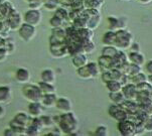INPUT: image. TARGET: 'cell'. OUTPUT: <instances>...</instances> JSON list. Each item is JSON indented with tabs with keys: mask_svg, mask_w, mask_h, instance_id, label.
<instances>
[{
	"mask_svg": "<svg viewBox=\"0 0 152 136\" xmlns=\"http://www.w3.org/2000/svg\"><path fill=\"white\" fill-rule=\"evenodd\" d=\"M128 60H129V63L135 64V65L141 67L145 64V56L140 52H131L128 55Z\"/></svg>",
	"mask_w": 152,
	"mask_h": 136,
	"instance_id": "4fadbf2b",
	"label": "cell"
},
{
	"mask_svg": "<svg viewBox=\"0 0 152 136\" xmlns=\"http://www.w3.org/2000/svg\"><path fill=\"white\" fill-rule=\"evenodd\" d=\"M121 106L128 112V114H135L139 108V104L135 100H125Z\"/></svg>",
	"mask_w": 152,
	"mask_h": 136,
	"instance_id": "e0dca14e",
	"label": "cell"
},
{
	"mask_svg": "<svg viewBox=\"0 0 152 136\" xmlns=\"http://www.w3.org/2000/svg\"><path fill=\"white\" fill-rule=\"evenodd\" d=\"M110 71V76H111V79L112 80H116V81H120V79L122 78V76L124 74L121 72L119 69H112V70H109Z\"/></svg>",
	"mask_w": 152,
	"mask_h": 136,
	"instance_id": "74e56055",
	"label": "cell"
},
{
	"mask_svg": "<svg viewBox=\"0 0 152 136\" xmlns=\"http://www.w3.org/2000/svg\"><path fill=\"white\" fill-rule=\"evenodd\" d=\"M118 131L122 136H133L135 135V124L129 119L118 122Z\"/></svg>",
	"mask_w": 152,
	"mask_h": 136,
	"instance_id": "5b68a950",
	"label": "cell"
},
{
	"mask_svg": "<svg viewBox=\"0 0 152 136\" xmlns=\"http://www.w3.org/2000/svg\"><path fill=\"white\" fill-rule=\"evenodd\" d=\"M145 132L143 121H139L135 124V135H141Z\"/></svg>",
	"mask_w": 152,
	"mask_h": 136,
	"instance_id": "b9f144b4",
	"label": "cell"
},
{
	"mask_svg": "<svg viewBox=\"0 0 152 136\" xmlns=\"http://www.w3.org/2000/svg\"><path fill=\"white\" fill-rule=\"evenodd\" d=\"M95 135L97 136H107L108 135V128L105 125H100L95 130Z\"/></svg>",
	"mask_w": 152,
	"mask_h": 136,
	"instance_id": "ab89813d",
	"label": "cell"
},
{
	"mask_svg": "<svg viewBox=\"0 0 152 136\" xmlns=\"http://www.w3.org/2000/svg\"><path fill=\"white\" fill-rule=\"evenodd\" d=\"M145 71H146V73H147L148 75L152 74V60L148 61L147 63L145 64Z\"/></svg>",
	"mask_w": 152,
	"mask_h": 136,
	"instance_id": "7dc6e473",
	"label": "cell"
},
{
	"mask_svg": "<svg viewBox=\"0 0 152 136\" xmlns=\"http://www.w3.org/2000/svg\"><path fill=\"white\" fill-rule=\"evenodd\" d=\"M106 84V88L109 91V93H113V92H119L122 90V85L119 81L116 80H111L109 82H107Z\"/></svg>",
	"mask_w": 152,
	"mask_h": 136,
	"instance_id": "d4e9b609",
	"label": "cell"
},
{
	"mask_svg": "<svg viewBox=\"0 0 152 136\" xmlns=\"http://www.w3.org/2000/svg\"><path fill=\"white\" fill-rule=\"evenodd\" d=\"M130 78V82L135 85H138L140 83H143V82H146L147 81V75H146L144 72H139L138 74H136V75H134L132 77H129Z\"/></svg>",
	"mask_w": 152,
	"mask_h": 136,
	"instance_id": "83f0119b",
	"label": "cell"
},
{
	"mask_svg": "<svg viewBox=\"0 0 152 136\" xmlns=\"http://www.w3.org/2000/svg\"><path fill=\"white\" fill-rule=\"evenodd\" d=\"M5 45V39L0 37V48H3Z\"/></svg>",
	"mask_w": 152,
	"mask_h": 136,
	"instance_id": "f5cc1de1",
	"label": "cell"
},
{
	"mask_svg": "<svg viewBox=\"0 0 152 136\" xmlns=\"http://www.w3.org/2000/svg\"><path fill=\"white\" fill-rule=\"evenodd\" d=\"M73 65L76 67L77 69L81 68V67H84L85 65L88 64V58L86 56V53H76V55L73 56Z\"/></svg>",
	"mask_w": 152,
	"mask_h": 136,
	"instance_id": "2e32d148",
	"label": "cell"
},
{
	"mask_svg": "<svg viewBox=\"0 0 152 136\" xmlns=\"http://www.w3.org/2000/svg\"><path fill=\"white\" fill-rule=\"evenodd\" d=\"M133 40H134V37H133L132 33L130 31H128L126 28L118 29L117 31H116L114 47H116L118 50H128V48H130Z\"/></svg>",
	"mask_w": 152,
	"mask_h": 136,
	"instance_id": "7a4b0ae2",
	"label": "cell"
},
{
	"mask_svg": "<svg viewBox=\"0 0 152 136\" xmlns=\"http://www.w3.org/2000/svg\"><path fill=\"white\" fill-rule=\"evenodd\" d=\"M50 24L53 26V28H56V27H61V25L63 24V20H61V18H58V16H53V17H51L50 20Z\"/></svg>",
	"mask_w": 152,
	"mask_h": 136,
	"instance_id": "7bdbcfd3",
	"label": "cell"
},
{
	"mask_svg": "<svg viewBox=\"0 0 152 136\" xmlns=\"http://www.w3.org/2000/svg\"><path fill=\"white\" fill-rule=\"evenodd\" d=\"M102 81L104 82V83H107V82L111 81L112 79H111V76H110V71H104L102 73Z\"/></svg>",
	"mask_w": 152,
	"mask_h": 136,
	"instance_id": "ee69618b",
	"label": "cell"
},
{
	"mask_svg": "<svg viewBox=\"0 0 152 136\" xmlns=\"http://www.w3.org/2000/svg\"><path fill=\"white\" fill-rule=\"evenodd\" d=\"M6 23L8 25V28H10V29H13V30L19 29V27L21 26L22 23H21V17H20V15L18 14V12L15 11L14 9L12 10L11 13L7 17Z\"/></svg>",
	"mask_w": 152,
	"mask_h": 136,
	"instance_id": "9c48e42d",
	"label": "cell"
},
{
	"mask_svg": "<svg viewBox=\"0 0 152 136\" xmlns=\"http://www.w3.org/2000/svg\"><path fill=\"white\" fill-rule=\"evenodd\" d=\"M27 110L28 115L30 117H39L40 115H42L43 106L40 102H30L27 107Z\"/></svg>",
	"mask_w": 152,
	"mask_h": 136,
	"instance_id": "7c38bea8",
	"label": "cell"
},
{
	"mask_svg": "<svg viewBox=\"0 0 152 136\" xmlns=\"http://www.w3.org/2000/svg\"><path fill=\"white\" fill-rule=\"evenodd\" d=\"M5 114V109L3 108V106H2L1 104H0V118L3 117Z\"/></svg>",
	"mask_w": 152,
	"mask_h": 136,
	"instance_id": "f907efd6",
	"label": "cell"
},
{
	"mask_svg": "<svg viewBox=\"0 0 152 136\" xmlns=\"http://www.w3.org/2000/svg\"><path fill=\"white\" fill-rule=\"evenodd\" d=\"M87 67H88V69H89L90 73H91L92 78H97V77L102 73V70H101V68H100V66L98 63L90 61V63L87 64Z\"/></svg>",
	"mask_w": 152,
	"mask_h": 136,
	"instance_id": "cb8c5ba5",
	"label": "cell"
},
{
	"mask_svg": "<svg viewBox=\"0 0 152 136\" xmlns=\"http://www.w3.org/2000/svg\"><path fill=\"white\" fill-rule=\"evenodd\" d=\"M42 1H45V0H29V2H42ZM46 2V0H45Z\"/></svg>",
	"mask_w": 152,
	"mask_h": 136,
	"instance_id": "11a10c76",
	"label": "cell"
},
{
	"mask_svg": "<svg viewBox=\"0 0 152 136\" xmlns=\"http://www.w3.org/2000/svg\"><path fill=\"white\" fill-rule=\"evenodd\" d=\"M39 119L42 121V127L43 128H51L55 125V122H53V117L50 116H48V115H40L39 116Z\"/></svg>",
	"mask_w": 152,
	"mask_h": 136,
	"instance_id": "d6a6232c",
	"label": "cell"
},
{
	"mask_svg": "<svg viewBox=\"0 0 152 136\" xmlns=\"http://www.w3.org/2000/svg\"><path fill=\"white\" fill-rule=\"evenodd\" d=\"M137 1L141 4H149L152 2V0H137Z\"/></svg>",
	"mask_w": 152,
	"mask_h": 136,
	"instance_id": "816d5d0a",
	"label": "cell"
},
{
	"mask_svg": "<svg viewBox=\"0 0 152 136\" xmlns=\"http://www.w3.org/2000/svg\"><path fill=\"white\" fill-rule=\"evenodd\" d=\"M151 114H152V106H151Z\"/></svg>",
	"mask_w": 152,
	"mask_h": 136,
	"instance_id": "6f0895ef",
	"label": "cell"
},
{
	"mask_svg": "<svg viewBox=\"0 0 152 136\" xmlns=\"http://www.w3.org/2000/svg\"><path fill=\"white\" fill-rule=\"evenodd\" d=\"M69 7L74 11H82V10L86 9L85 7V0H74L69 5Z\"/></svg>",
	"mask_w": 152,
	"mask_h": 136,
	"instance_id": "836d02e7",
	"label": "cell"
},
{
	"mask_svg": "<svg viewBox=\"0 0 152 136\" xmlns=\"http://www.w3.org/2000/svg\"><path fill=\"white\" fill-rule=\"evenodd\" d=\"M108 21H109L110 30H114V31H117L118 29L126 28V24H127V19L123 16L122 17L109 16L108 17Z\"/></svg>",
	"mask_w": 152,
	"mask_h": 136,
	"instance_id": "ba28073f",
	"label": "cell"
},
{
	"mask_svg": "<svg viewBox=\"0 0 152 136\" xmlns=\"http://www.w3.org/2000/svg\"><path fill=\"white\" fill-rule=\"evenodd\" d=\"M56 107L60 110L61 112L66 113V112L71 111L72 103H71V101H69V99H66V98H58V99H56Z\"/></svg>",
	"mask_w": 152,
	"mask_h": 136,
	"instance_id": "5bb4252c",
	"label": "cell"
},
{
	"mask_svg": "<svg viewBox=\"0 0 152 136\" xmlns=\"http://www.w3.org/2000/svg\"><path fill=\"white\" fill-rule=\"evenodd\" d=\"M135 115L139 118V119L141 120V121H144V120H145L146 118H147L150 114H149L147 111H145V110H144L142 107L139 106V108H138L137 111H136Z\"/></svg>",
	"mask_w": 152,
	"mask_h": 136,
	"instance_id": "f35d334b",
	"label": "cell"
},
{
	"mask_svg": "<svg viewBox=\"0 0 152 136\" xmlns=\"http://www.w3.org/2000/svg\"><path fill=\"white\" fill-rule=\"evenodd\" d=\"M3 135H5V136H13V135H16V133H15L13 130L11 129V128H8V129L4 130Z\"/></svg>",
	"mask_w": 152,
	"mask_h": 136,
	"instance_id": "c3c4849f",
	"label": "cell"
},
{
	"mask_svg": "<svg viewBox=\"0 0 152 136\" xmlns=\"http://www.w3.org/2000/svg\"><path fill=\"white\" fill-rule=\"evenodd\" d=\"M58 125H60L61 131L69 135H73L78 130L79 127L78 119L75 116L74 113H72L71 111L60 115Z\"/></svg>",
	"mask_w": 152,
	"mask_h": 136,
	"instance_id": "6da1fadb",
	"label": "cell"
},
{
	"mask_svg": "<svg viewBox=\"0 0 152 136\" xmlns=\"http://www.w3.org/2000/svg\"><path fill=\"white\" fill-rule=\"evenodd\" d=\"M130 50H131V52H140V45H139L138 42H132V43H131V45H130Z\"/></svg>",
	"mask_w": 152,
	"mask_h": 136,
	"instance_id": "f6af8a7d",
	"label": "cell"
},
{
	"mask_svg": "<svg viewBox=\"0 0 152 136\" xmlns=\"http://www.w3.org/2000/svg\"><path fill=\"white\" fill-rule=\"evenodd\" d=\"M18 34L19 37L24 42H29L30 39H32L33 37L35 35V26L30 25L28 23H22L21 26L18 29Z\"/></svg>",
	"mask_w": 152,
	"mask_h": 136,
	"instance_id": "8992f818",
	"label": "cell"
},
{
	"mask_svg": "<svg viewBox=\"0 0 152 136\" xmlns=\"http://www.w3.org/2000/svg\"><path fill=\"white\" fill-rule=\"evenodd\" d=\"M118 52H119V50L116 47H114V45H105V48L102 50V56H109V58H114L117 56Z\"/></svg>",
	"mask_w": 152,
	"mask_h": 136,
	"instance_id": "4316f807",
	"label": "cell"
},
{
	"mask_svg": "<svg viewBox=\"0 0 152 136\" xmlns=\"http://www.w3.org/2000/svg\"><path fill=\"white\" fill-rule=\"evenodd\" d=\"M16 80L19 83H28L30 80V73L28 72L26 69H19L16 72V75H15Z\"/></svg>",
	"mask_w": 152,
	"mask_h": 136,
	"instance_id": "d6986e66",
	"label": "cell"
},
{
	"mask_svg": "<svg viewBox=\"0 0 152 136\" xmlns=\"http://www.w3.org/2000/svg\"><path fill=\"white\" fill-rule=\"evenodd\" d=\"M56 80V75L55 72L50 69H46V70H43L42 72V81L46 82V83H50L53 84Z\"/></svg>",
	"mask_w": 152,
	"mask_h": 136,
	"instance_id": "603a6c76",
	"label": "cell"
},
{
	"mask_svg": "<svg viewBox=\"0 0 152 136\" xmlns=\"http://www.w3.org/2000/svg\"><path fill=\"white\" fill-rule=\"evenodd\" d=\"M147 81L152 85V74H150V75L147 76Z\"/></svg>",
	"mask_w": 152,
	"mask_h": 136,
	"instance_id": "db71d44e",
	"label": "cell"
},
{
	"mask_svg": "<svg viewBox=\"0 0 152 136\" xmlns=\"http://www.w3.org/2000/svg\"><path fill=\"white\" fill-rule=\"evenodd\" d=\"M144 128H145V132H152V114L146 118L143 121Z\"/></svg>",
	"mask_w": 152,
	"mask_h": 136,
	"instance_id": "60d3db41",
	"label": "cell"
},
{
	"mask_svg": "<svg viewBox=\"0 0 152 136\" xmlns=\"http://www.w3.org/2000/svg\"><path fill=\"white\" fill-rule=\"evenodd\" d=\"M13 119L16 122H18L21 125H23L24 127H27L28 125H29L30 123H31L32 117H30L29 115L26 114V113L21 112V113H17V115L13 118Z\"/></svg>",
	"mask_w": 152,
	"mask_h": 136,
	"instance_id": "ac0fdd59",
	"label": "cell"
},
{
	"mask_svg": "<svg viewBox=\"0 0 152 136\" xmlns=\"http://www.w3.org/2000/svg\"><path fill=\"white\" fill-rule=\"evenodd\" d=\"M22 94L24 98L30 102H40L42 99L43 93L38 87V85L26 84L22 88Z\"/></svg>",
	"mask_w": 152,
	"mask_h": 136,
	"instance_id": "3957f363",
	"label": "cell"
},
{
	"mask_svg": "<svg viewBox=\"0 0 152 136\" xmlns=\"http://www.w3.org/2000/svg\"><path fill=\"white\" fill-rule=\"evenodd\" d=\"M40 20H42V13L38 9H30L24 15L25 23L33 25V26L39 24Z\"/></svg>",
	"mask_w": 152,
	"mask_h": 136,
	"instance_id": "52a82bcc",
	"label": "cell"
},
{
	"mask_svg": "<svg viewBox=\"0 0 152 136\" xmlns=\"http://www.w3.org/2000/svg\"><path fill=\"white\" fill-rule=\"evenodd\" d=\"M109 115L112 118H114L117 122H120V121H123V120H126L128 119V112L123 108L121 105H117V104H114L113 103L112 105H110L109 107Z\"/></svg>",
	"mask_w": 152,
	"mask_h": 136,
	"instance_id": "277c9868",
	"label": "cell"
},
{
	"mask_svg": "<svg viewBox=\"0 0 152 136\" xmlns=\"http://www.w3.org/2000/svg\"><path fill=\"white\" fill-rule=\"evenodd\" d=\"M109 98L111 99V101L113 102L114 104H117V105H122L123 102L125 101V97L123 93L121 91L119 92H113V93H110L109 94Z\"/></svg>",
	"mask_w": 152,
	"mask_h": 136,
	"instance_id": "484cf974",
	"label": "cell"
},
{
	"mask_svg": "<svg viewBox=\"0 0 152 136\" xmlns=\"http://www.w3.org/2000/svg\"><path fill=\"white\" fill-rule=\"evenodd\" d=\"M96 48V45H95L93 39H88L85 40L83 42V53L88 55V53H92Z\"/></svg>",
	"mask_w": 152,
	"mask_h": 136,
	"instance_id": "4dcf8cb0",
	"label": "cell"
},
{
	"mask_svg": "<svg viewBox=\"0 0 152 136\" xmlns=\"http://www.w3.org/2000/svg\"><path fill=\"white\" fill-rule=\"evenodd\" d=\"M98 64H99L100 68L103 71H109L112 69L116 68L115 60L113 58H109L106 56H101L98 60Z\"/></svg>",
	"mask_w": 152,
	"mask_h": 136,
	"instance_id": "8fae6325",
	"label": "cell"
},
{
	"mask_svg": "<svg viewBox=\"0 0 152 136\" xmlns=\"http://www.w3.org/2000/svg\"><path fill=\"white\" fill-rule=\"evenodd\" d=\"M66 37V32L65 29H63L61 27H56L53 30V35L51 38L58 40V42H65Z\"/></svg>",
	"mask_w": 152,
	"mask_h": 136,
	"instance_id": "7402d4cb",
	"label": "cell"
},
{
	"mask_svg": "<svg viewBox=\"0 0 152 136\" xmlns=\"http://www.w3.org/2000/svg\"><path fill=\"white\" fill-rule=\"evenodd\" d=\"M40 131H42V129H40V128H38V127L35 126V125H33V124L30 123V124L26 127V129H25V135L35 136V135L39 134Z\"/></svg>",
	"mask_w": 152,
	"mask_h": 136,
	"instance_id": "d590c367",
	"label": "cell"
},
{
	"mask_svg": "<svg viewBox=\"0 0 152 136\" xmlns=\"http://www.w3.org/2000/svg\"><path fill=\"white\" fill-rule=\"evenodd\" d=\"M136 89H137V92H147V93H151L152 85L148 81H146L143 82V83L136 85Z\"/></svg>",
	"mask_w": 152,
	"mask_h": 136,
	"instance_id": "e575fe53",
	"label": "cell"
},
{
	"mask_svg": "<svg viewBox=\"0 0 152 136\" xmlns=\"http://www.w3.org/2000/svg\"><path fill=\"white\" fill-rule=\"evenodd\" d=\"M38 87L40 88L43 94L55 93V91H56V88H55V86H53V84L46 83V82H43V81L38 83Z\"/></svg>",
	"mask_w": 152,
	"mask_h": 136,
	"instance_id": "f1b7e54d",
	"label": "cell"
},
{
	"mask_svg": "<svg viewBox=\"0 0 152 136\" xmlns=\"http://www.w3.org/2000/svg\"><path fill=\"white\" fill-rule=\"evenodd\" d=\"M11 99V91L8 87L0 86V104L7 103Z\"/></svg>",
	"mask_w": 152,
	"mask_h": 136,
	"instance_id": "44dd1931",
	"label": "cell"
},
{
	"mask_svg": "<svg viewBox=\"0 0 152 136\" xmlns=\"http://www.w3.org/2000/svg\"><path fill=\"white\" fill-rule=\"evenodd\" d=\"M103 5V0H85V7L100 10Z\"/></svg>",
	"mask_w": 152,
	"mask_h": 136,
	"instance_id": "f546056e",
	"label": "cell"
},
{
	"mask_svg": "<svg viewBox=\"0 0 152 136\" xmlns=\"http://www.w3.org/2000/svg\"><path fill=\"white\" fill-rule=\"evenodd\" d=\"M124 1H131V0H124Z\"/></svg>",
	"mask_w": 152,
	"mask_h": 136,
	"instance_id": "9f6ffc18",
	"label": "cell"
},
{
	"mask_svg": "<svg viewBox=\"0 0 152 136\" xmlns=\"http://www.w3.org/2000/svg\"><path fill=\"white\" fill-rule=\"evenodd\" d=\"M56 96L55 93H50V94H43L42 99L40 101V103L43 107L45 108H51V107L56 106Z\"/></svg>",
	"mask_w": 152,
	"mask_h": 136,
	"instance_id": "9a60e30c",
	"label": "cell"
},
{
	"mask_svg": "<svg viewBox=\"0 0 152 136\" xmlns=\"http://www.w3.org/2000/svg\"><path fill=\"white\" fill-rule=\"evenodd\" d=\"M116 38V31L114 30H108L104 33L102 38V42L104 45H114Z\"/></svg>",
	"mask_w": 152,
	"mask_h": 136,
	"instance_id": "ffe728a7",
	"label": "cell"
},
{
	"mask_svg": "<svg viewBox=\"0 0 152 136\" xmlns=\"http://www.w3.org/2000/svg\"><path fill=\"white\" fill-rule=\"evenodd\" d=\"M7 53H8V52H7V50L4 47L3 48H0V61H4L5 58H6Z\"/></svg>",
	"mask_w": 152,
	"mask_h": 136,
	"instance_id": "bcb514c9",
	"label": "cell"
},
{
	"mask_svg": "<svg viewBox=\"0 0 152 136\" xmlns=\"http://www.w3.org/2000/svg\"><path fill=\"white\" fill-rule=\"evenodd\" d=\"M56 16H58V18H61V20H66L69 19V12L68 10L65 8H56Z\"/></svg>",
	"mask_w": 152,
	"mask_h": 136,
	"instance_id": "8d00e7d4",
	"label": "cell"
},
{
	"mask_svg": "<svg viewBox=\"0 0 152 136\" xmlns=\"http://www.w3.org/2000/svg\"><path fill=\"white\" fill-rule=\"evenodd\" d=\"M6 28H8V25H7L6 22L0 21V32L5 31V29H6Z\"/></svg>",
	"mask_w": 152,
	"mask_h": 136,
	"instance_id": "681fc988",
	"label": "cell"
},
{
	"mask_svg": "<svg viewBox=\"0 0 152 136\" xmlns=\"http://www.w3.org/2000/svg\"><path fill=\"white\" fill-rule=\"evenodd\" d=\"M121 92L124 95L126 100H135L137 96V89H136V85L133 83H128L122 87Z\"/></svg>",
	"mask_w": 152,
	"mask_h": 136,
	"instance_id": "30bf717a",
	"label": "cell"
},
{
	"mask_svg": "<svg viewBox=\"0 0 152 136\" xmlns=\"http://www.w3.org/2000/svg\"><path fill=\"white\" fill-rule=\"evenodd\" d=\"M77 74H78L79 77H81L82 79H86V80H89V79H93L92 75L90 73L89 69H88L87 65H85L84 67H81L77 70Z\"/></svg>",
	"mask_w": 152,
	"mask_h": 136,
	"instance_id": "1f68e13d",
	"label": "cell"
}]
</instances>
